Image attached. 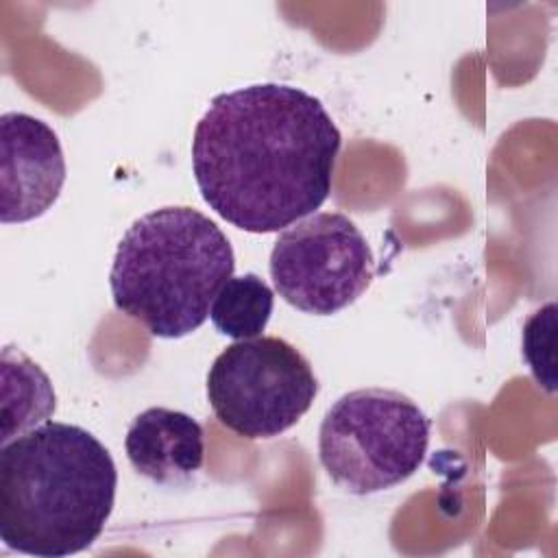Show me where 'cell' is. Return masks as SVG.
<instances>
[{
  "instance_id": "2",
  "label": "cell",
  "mask_w": 558,
  "mask_h": 558,
  "mask_svg": "<svg viewBox=\"0 0 558 558\" xmlns=\"http://www.w3.org/2000/svg\"><path fill=\"white\" fill-rule=\"evenodd\" d=\"M118 471L87 429L46 421L0 449V538L20 554L87 549L113 510Z\"/></svg>"
},
{
  "instance_id": "10",
  "label": "cell",
  "mask_w": 558,
  "mask_h": 558,
  "mask_svg": "<svg viewBox=\"0 0 558 558\" xmlns=\"http://www.w3.org/2000/svg\"><path fill=\"white\" fill-rule=\"evenodd\" d=\"M2 395H15L17 403L13 416L2 421L0 442L4 445L15 436V432L20 436L52 416L57 399L46 373L24 353L13 351V347L2 351Z\"/></svg>"
},
{
  "instance_id": "4",
  "label": "cell",
  "mask_w": 558,
  "mask_h": 558,
  "mask_svg": "<svg viewBox=\"0 0 558 558\" xmlns=\"http://www.w3.org/2000/svg\"><path fill=\"white\" fill-rule=\"evenodd\" d=\"M429 427L427 414L399 390H351L323 416L318 458L329 480L347 493H379L418 471Z\"/></svg>"
},
{
  "instance_id": "3",
  "label": "cell",
  "mask_w": 558,
  "mask_h": 558,
  "mask_svg": "<svg viewBox=\"0 0 558 558\" xmlns=\"http://www.w3.org/2000/svg\"><path fill=\"white\" fill-rule=\"evenodd\" d=\"M233 268L231 242L209 216L185 205L159 207L118 242L109 272L113 305L157 338H183L207 320Z\"/></svg>"
},
{
  "instance_id": "7",
  "label": "cell",
  "mask_w": 558,
  "mask_h": 558,
  "mask_svg": "<svg viewBox=\"0 0 558 558\" xmlns=\"http://www.w3.org/2000/svg\"><path fill=\"white\" fill-rule=\"evenodd\" d=\"M65 183L57 133L39 118L7 111L0 118V220L28 222L54 205Z\"/></svg>"
},
{
  "instance_id": "1",
  "label": "cell",
  "mask_w": 558,
  "mask_h": 558,
  "mask_svg": "<svg viewBox=\"0 0 558 558\" xmlns=\"http://www.w3.org/2000/svg\"><path fill=\"white\" fill-rule=\"evenodd\" d=\"M340 142L316 96L257 83L209 102L194 129L192 172L220 218L248 233H272L327 201Z\"/></svg>"
},
{
  "instance_id": "5",
  "label": "cell",
  "mask_w": 558,
  "mask_h": 558,
  "mask_svg": "<svg viewBox=\"0 0 558 558\" xmlns=\"http://www.w3.org/2000/svg\"><path fill=\"white\" fill-rule=\"evenodd\" d=\"M316 395L318 379L307 357L277 336L235 340L207 373V399L216 418L251 440L290 429Z\"/></svg>"
},
{
  "instance_id": "8",
  "label": "cell",
  "mask_w": 558,
  "mask_h": 558,
  "mask_svg": "<svg viewBox=\"0 0 558 558\" xmlns=\"http://www.w3.org/2000/svg\"><path fill=\"white\" fill-rule=\"evenodd\" d=\"M131 466L155 484H181L205 460V434L190 414L170 408L140 412L124 438Z\"/></svg>"
},
{
  "instance_id": "6",
  "label": "cell",
  "mask_w": 558,
  "mask_h": 558,
  "mask_svg": "<svg viewBox=\"0 0 558 558\" xmlns=\"http://www.w3.org/2000/svg\"><path fill=\"white\" fill-rule=\"evenodd\" d=\"M268 270L286 303L305 314L329 316L351 305L371 286L375 257L349 216L320 211L277 235Z\"/></svg>"
},
{
  "instance_id": "11",
  "label": "cell",
  "mask_w": 558,
  "mask_h": 558,
  "mask_svg": "<svg viewBox=\"0 0 558 558\" xmlns=\"http://www.w3.org/2000/svg\"><path fill=\"white\" fill-rule=\"evenodd\" d=\"M554 331H556V303H547L536 310L523 325V357L530 364L534 379L554 392Z\"/></svg>"
},
{
  "instance_id": "9",
  "label": "cell",
  "mask_w": 558,
  "mask_h": 558,
  "mask_svg": "<svg viewBox=\"0 0 558 558\" xmlns=\"http://www.w3.org/2000/svg\"><path fill=\"white\" fill-rule=\"evenodd\" d=\"M275 305L270 286L255 272L229 277L218 290L209 318L214 327L233 340H248L262 336Z\"/></svg>"
}]
</instances>
